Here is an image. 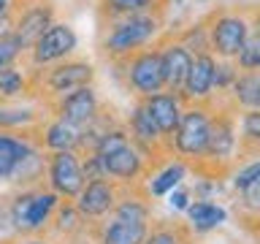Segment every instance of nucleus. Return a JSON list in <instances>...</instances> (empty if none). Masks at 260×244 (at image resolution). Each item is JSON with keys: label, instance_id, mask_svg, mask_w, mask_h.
Segmentation results:
<instances>
[{"label": "nucleus", "instance_id": "nucleus-5", "mask_svg": "<svg viewBox=\"0 0 260 244\" xmlns=\"http://www.w3.org/2000/svg\"><path fill=\"white\" fill-rule=\"evenodd\" d=\"M27 73H30V89H41V95L49 98V103H54L57 98L95 81L92 63L79 60V57H68V60L54 63L49 68L27 71Z\"/></svg>", "mask_w": 260, "mask_h": 244}, {"label": "nucleus", "instance_id": "nucleus-32", "mask_svg": "<svg viewBox=\"0 0 260 244\" xmlns=\"http://www.w3.org/2000/svg\"><path fill=\"white\" fill-rule=\"evenodd\" d=\"M144 244H190V233L182 225H171V223H160L146 231Z\"/></svg>", "mask_w": 260, "mask_h": 244}, {"label": "nucleus", "instance_id": "nucleus-34", "mask_svg": "<svg viewBox=\"0 0 260 244\" xmlns=\"http://www.w3.org/2000/svg\"><path fill=\"white\" fill-rule=\"evenodd\" d=\"M239 76V68L233 65V60H217L214 63V93H228L231 84Z\"/></svg>", "mask_w": 260, "mask_h": 244}, {"label": "nucleus", "instance_id": "nucleus-6", "mask_svg": "<svg viewBox=\"0 0 260 244\" xmlns=\"http://www.w3.org/2000/svg\"><path fill=\"white\" fill-rule=\"evenodd\" d=\"M79 36L68 22H52L41 36L32 41V46L24 52L27 57V71H41L54 63H62L76 54Z\"/></svg>", "mask_w": 260, "mask_h": 244}, {"label": "nucleus", "instance_id": "nucleus-3", "mask_svg": "<svg viewBox=\"0 0 260 244\" xmlns=\"http://www.w3.org/2000/svg\"><path fill=\"white\" fill-rule=\"evenodd\" d=\"M203 22H206L209 36V54L214 60H236L247 36L257 27L255 14L241 11V8H219V11H211Z\"/></svg>", "mask_w": 260, "mask_h": 244}, {"label": "nucleus", "instance_id": "nucleus-36", "mask_svg": "<svg viewBox=\"0 0 260 244\" xmlns=\"http://www.w3.org/2000/svg\"><path fill=\"white\" fill-rule=\"evenodd\" d=\"M190 203H192V193L187 190V187H182V185L174 187V190L168 193V206L174 209V211H182V215H184Z\"/></svg>", "mask_w": 260, "mask_h": 244}, {"label": "nucleus", "instance_id": "nucleus-2", "mask_svg": "<svg viewBox=\"0 0 260 244\" xmlns=\"http://www.w3.org/2000/svg\"><path fill=\"white\" fill-rule=\"evenodd\" d=\"M211 119H214V103H184L179 125L168 138V155H176V160H184L187 166L201 163L209 144Z\"/></svg>", "mask_w": 260, "mask_h": 244}, {"label": "nucleus", "instance_id": "nucleus-27", "mask_svg": "<svg viewBox=\"0 0 260 244\" xmlns=\"http://www.w3.org/2000/svg\"><path fill=\"white\" fill-rule=\"evenodd\" d=\"M38 125V114L32 109H11V106H0V130L8 133H30Z\"/></svg>", "mask_w": 260, "mask_h": 244}, {"label": "nucleus", "instance_id": "nucleus-23", "mask_svg": "<svg viewBox=\"0 0 260 244\" xmlns=\"http://www.w3.org/2000/svg\"><path fill=\"white\" fill-rule=\"evenodd\" d=\"M184 215H187V223H190V231L195 233H209L222 223H228V209L214 201H192Z\"/></svg>", "mask_w": 260, "mask_h": 244}, {"label": "nucleus", "instance_id": "nucleus-18", "mask_svg": "<svg viewBox=\"0 0 260 244\" xmlns=\"http://www.w3.org/2000/svg\"><path fill=\"white\" fill-rule=\"evenodd\" d=\"M38 138H32L30 133H8L0 130V179L11 182V176L16 174V168L38 149Z\"/></svg>", "mask_w": 260, "mask_h": 244}, {"label": "nucleus", "instance_id": "nucleus-28", "mask_svg": "<svg viewBox=\"0 0 260 244\" xmlns=\"http://www.w3.org/2000/svg\"><path fill=\"white\" fill-rule=\"evenodd\" d=\"M236 133H239V146L247 152H255L260 146V109L244 111L236 122Z\"/></svg>", "mask_w": 260, "mask_h": 244}, {"label": "nucleus", "instance_id": "nucleus-1", "mask_svg": "<svg viewBox=\"0 0 260 244\" xmlns=\"http://www.w3.org/2000/svg\"><path fill=\"white\" fill-rule=\"evenodd\" d=\"M162 33V14H133L119 19L103 22L101 52L106 60L122 63L125 57L136 54L138 49L152 46Z\"/></svg>", "mask_w": 260, "mask_h": 244}, {"label": "nucleus", "instance_id": "nucleus-21", "mask_svg": "<svg viewBox=\"0 0 260 244\" xmlns=\"http://www.w3.org/2000/svg\"><path fill=\"white\" fill-rule=\"evenodd\" d=\"M187 171H190V166L184 160H168L160 171L146 174V179H149L146 182V198H166L174 187H179L187 179Z\"/></svg>", "mask_w": 260, "mask_h": 244}, {"label": "nucleus", "instance_id": "nucleus-38", "mask_svg": "<svg viewBox=\"0 0 260 244\" xmlns=\"http://www.w3.org/2000/svg\"><path fill=\"white\" fill-rule=\"evenodd\" d=\"M16 3H19V0H0V30L11 24V16L16 11Z\"/></svg>", "mask_w": 260, "mask_h": 244}, {"label": "nucleus", "instance_id": "nucleus-15", "mask_svg": "<svg viewBox=\"0 0 260 244\" xmlns=\"http://www.w3.org/2000/svg\"><path fill=\"white\" fill-rule=\"evenodd\" d=\"M125 130H127L130 141H133L152 163L157 160L160 155H168L166 138L160 136L157 128H154V122L149 119V114H146V109L141 106V101H136L133 111H130V117H127V128Z\"/></svg>", "mask_w": 260, "mask_h": 244}, {"label": "nucleus", "instance_id": "nucleus-35", "mask_svg": "<svg viewBox=\"0 0 260 244\" xmlns=\"http://www.w3.org/2000/svg\"><path fill=\"white\" fill-rule=\"evenodd\" d=\"M260 179V163L252 158L247 166H239V171L233 174V179H231V185L236 187V190H244L247 185H252V182H257Z\"/></svg>", "mask_w": 260, "mask_h": 244}, {"label": "nucleus", "instance_id": "nucleus-8", "mask_svg": "<svg viewBox=\"0 0 260 244\" xmlns=\"http://www.w3.org/2000/svg\"><path fill=\"white\" fill-rule=\"evenodd\" d=\"M236 152H241L239 146V133H236V117L231 109H222V111H214V119H211V133H209V144H206V152H203L201 163L214 171L231 166Z\"/></svg>", "mask_w": 260, "mask_h": 244}, {"label": "nucleus", "instance_id": "nucleus-7", "mask_svg": "<svg viewBox=\"0 0 260 244\" xmlns=\"http://www.w3.org/2000/svg\"><path fill=\"white\" fill-rule=\"evenodd\" d=\"M117 65H119V73H122V81H125L127 93H133L138 101L166 89L162 68H160V54H157V46L154 44L146 49H138L136 54L125 57Z\"/></svg>", "mask_w": 260, "mask_h": 244}, {"label": "nucleus", "instance_id": "nucleus-12", "mask_svg": "<svg viewBox=\"0 0 260 244\" xmlns=\"http://www.w3.org/2000/svg\"><path fill=\"white\" fill-rule=\"evenodd\" d=\"M52 111H54L52 117H60L65 122H71V125H76V128L92 125V122L101 117V98H98V89L92 84L73 89V93L57 98L52 103Z\"/></svg>", "mask_w": 260, "mask_h": 244}, {"label": "nucleus", "instance_id": "nucleus-4", "mask_svg": "<svg viewBox=\"0 0 260 244\" xmlns=\"http://www.w3.org/2000/svg\"><path fill=\"white\" fill-rule=\"evenodd\" d=\"M60 203L62 198L49 187H22L8 203L11 228L22 236H41L52 225V217Z\"/></svg>", "mask_w": 260, "mask_h": 244}, {"label": "nucleus", "instance_id": "nucleus-33", "mask_svg": "<svg viewBox=\"0 0 260 244\" xmlns=\"http://www.w3.org/2000/svg\"><path fill=\"white\" fill-rule=\"evenodd\" d=\"M233 65L239 71H260V33H257V27L247 36L244 46L239 49V54H236Z\"/></svg>", "mask_w": 260, "mask_h": 244}, {"label": "nucleus", "instance_id": "nucleus-24", "mask_svg": "<svg viewBox=\"0 0 260 244\" xmlns=\"http://www.w3.org/2000/svg\"><path fill=\"white\" fill-rule=\"evenodd\" d=\"M225 95L231 98L233 106L244 111L260 109V71H239V76Z\"/></svg>", "mask_w": 260, "mask_h": 244}, {"label": "nucleus", "instance_id": "nucleus-13", "mask_svg": "<svg viewBox=\"0 0 260 244\" xmlns=\"http://www.w3.org/2000/svg\"><path fill=\"white\" fill-rule=\"evenodd\" d=\"M117 198L119 185H114L111 179H92V182H84L81 193L73 198V206L84 217V223H98V220H106L111 215Z\"/></svg>", "mask_w": 260, "mask_h": 244}, {"label": "nucleus", "instance_id": "nucleus-26", "mask_svg": "<svg viewBox=\"0 0 260 244\" xmlns=\"http://www.w3.org/2000/svg\"><path fill=\"white\" fill-rule=\"evenodd\" d=\"M30 93V73L27 68H6L0 71V101H11V98H22Z\"/></svg>", "mask_w": 260, "mask_h": 244}, {"label": "nucleus", "instance_id": "nucleus-37", "mask_svg": "<svg viewBox=\"0 0 260 244\" xmlns=\"http://www.w3.org/2000/svg\"><path fill=\"white\" fill-rule=\"evenodd\" d=\"M239 195H241V206L255 215V211L260 209V179L252 182V185H247L244 190H239Z\"/></svg>", "mask_w": 260, "mask_h": 244}, {"label": "nucleus", "instance_id": "nucleus-11", "mask_svg": "<svg viewBox=\"0 0 260 244\" xmlns=\"http://www.w3.org/2000/svg\"><path fill=\"white\" fill-rule=\"evenodd\" d=\"M52 22H57V8H54L52 0H19L8 27L19 36L24 49H30L32 41H36Z\"/></svg>", "mask_w": 260, "mask_h": 244}, {"label": "nucleus", "instance_id": "nucleus-40", "mask_svg": "<svg viewBox=\"0 0 260 244\" xmlns=\"http://www.w3.org/2000/svg\"><path fill=\"white\" fill-rule=\"evenodd\" d=\"M171 3H184V0H171Z\"/></svg>", "mask_w": 260, "mask_h": 244}, {"label": "nucleus", "instance_id": "nucleus-31", "mask_svg": "<svg viewBox=\"0 0 260 244\" xmlns=\"http://www.w3.org/2000/svg\"><path fill=\"white\" fill-rule=\"evenodd\" d=\"M24 52H27V49H24V44L11 27L0 30V71L14 68V65L19 63V57H24Z\"/></svg>", "mask_w": 260, "mask_h": 244}, {"label": "nucleus", "instance_id": "nucleus-25", "mask_svg": "<svg viewBox=\"0 0 260 244\" xmlns=\"http://www.w3.org/2000/svg\"><path fill=\"white\" fill-rule=\"evenodd\" d=\"M111 217L149 225V217H152L149 198H146V195H125V198H117V203H114V209H111Z\"/></svg>", "mask_w": 260, "mask_h": 244}, {"label": "nucleus", "instance_id": "nucleus-39", "mask_svg": "<svg viewBox=\"0 0 260 244\" xmlns=\"http://www.w3.org/2000/svg\"><path fill=\"white\" fill-rule=\"evenodd\" d=\"M14 244H52V241L41 239V236H22V239H16Z\"/></svg>", "mask_w": 260, "mask_h": 244}, {"label": "nucleus", "instance_id": "nucleus-19", "mask_svg": "<svg viewBox=\"0 0 260 244\" xmlns=\"http://www.w3.org/2000/svg\"><path fill=\"white\" fill-rule=\"evenodd\" d=\"M81 130L84 128H76L60 117H52L41 128L38 144L49 155L52 152H81Z\"/></svg>", "mask_w": 260, "mask_h": 244}, {"label": "nucleus", "instance_id": "nucleus-10", "mask_svg": "<svg viewBox=\"0 0 260 244\" xmlns=\"http://www.w3.org/2000/svg\"><path fill=\"white\" fill-rule=\"evenodd\" d=\"M98 163H101L103 176L111 179L114 185H136V182H141V176H146L152 168V160L146 158L133 141L127 146H122V149H117V152L106 155V158H98Z\"/></svg>", "mask_w": 260, "mask_h": 244}, {"label": "nucleus", "instance_id": "nucleus-22", "mask_svg": "<svg viewBox=\"0 0 260 244\" xmlns=\"http://www.w3.org/2000/svg\"><path fill=\"white\" fill-rule=\"evenodd\" d=\"M168 0H98V14L103 22L133 14H162Z\"/></svg>", "mask_w": 260, "mask_h": 244}, {"label": "nucleus", "instance_id": "nucleus-20", "mask_svg": "<svg viewBox=\"0 0 260 244\" xmlns=\"http://www.w3.org/2000/svg\"><path fill=\"white\" fill-rule=\"evenodd\" d=\"M146 231H149L146 223H127V220L111 217L95 228V236L98 244H144Z\"/></svg>", "mask_w": 260, "mask_h": 244}, {"label": "nucleus", "instance_id": "nucleus-16", "mask_svg": "<svg viewBox=\"0 0 260 244\" xmlns=\"http://www.w3.org/2000/svg\"><path fill=\"white\" fill-rule=\"evenodd\" d=\"M157 46V54H160V68H162V81H166V89L171 93H179L187 79V71H190V63H192V54L179 44L174 36H166L160 41H154Z\"/></svg>", "mask_w": 260, "mask_h": 244}, {"label": "nucleus", "instance_id": "nucleus-17", "mask_svg": "<svg viewBox=\"0 0 260 244\" xmlns=\"http://www.w3.org/2000/svg\"><path fill=\"white\" fill-rule=\"evenodd\" d=\"M141 106L146 109L149 119L154 122V128L160 130V136L166 138V144H168V138L176 130L179 117H182V111H184V101L179 98V93L160 89V93H154L149 98H141Z\"/></svg>", "mask_w": 260, "mask_h": 244}, {"label": "nucleus", "instance_id": "nucleus-30", "mask_svg": "<svg viewBox=\"0 0 260 244\" xmlns=\"http://www.w3.org/2000/svg\"><path fill=\"white\" fill-rule=\"evenodd\" d=\"M174 38H176L192 57L209 52V36H206V22H203V19H201V22H192L190 27H184L182 33H176Z\"/></svg>", "mask_w": 260, "mask_h": 244}, {"label": "nucleus", "instance_id": "nucleus-14", "mask_svg": "<svg viewBox=\"0 0 260 244\" xmlns=\"http://www.w3.org/2000/svg\"><path fill=\"white\" fill-rule=\"evenodd\" d=\"M214 63L217 60L209 52L192 57L187 79H184L182 89H179V98L184 103H211L214 101Z\"/></svg>", "mask_w": 260, "mask_h": 244}, {"label": "nucleus", "instance_id": "nucleus-9", "mask_svg": "<svg viewBox=\"0 0 260 244\" xmlns=\"http://www.w3.org/2000/svg\"><path fill=\"white\" fill-rule=\"evenodd\" d=\"M46 185L54 195L65 201H73L84 187V174H81V155L79 152H52L46 155Z\"/></svg>", "mask_w": 260, "mask_h": 244}, {"label": "nucleus", "instance_id": "nucleus-29", "mask_svg": "<svg viewBox=\"0 0 260 244\" xmlns=\"http://www.w3.org/2000/svg\"><path fill=\"white\" fill-rule=\"evenodd\" d=\"M52 225H54V231L57 233H62V236H73V233H79L81 228H84V217L76 211V206H73V201H65L57 206L54 211V217H52Z\"/></svg>", "mask_w": 260, "mask_h": 244}]
</instances>
